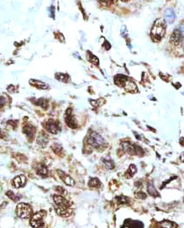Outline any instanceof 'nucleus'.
I'll list each match as a JSON object with an SVG mask.
<instances>
[{
  "label": "nucleus",
  "instance_id": "1",
  "mask_svg": "<svg viewBox=\"0 0 184 228\" xmlns=\"http://www.w3.org/2000/svg\"><path fill=\"white\" fill-rule=\"evenodd\" d=\"M53 200H54L55 204L57 205L56 212L58 214L63 217H67L70 215V210H69L70 203L68 200H66L63 196H59V195H54Z\"/></svg>",
  "mask_w": 184,
  "mask_h": 228
},
{
  "label": "nucleus",
  "instance_id": "2",
  "mask_svg": "<svg viewBox=\"0 0 184 228\" xmlns=\"http://www.w3.org/2000/svg\"><path fill=\"white\" fill-rule=\"evenodd\" d=\"M166 31V23L164 19H157L151 30V37L153 41H159L164 36Z\"/></svg>",
  "mask_w": 184,
  "mask_h": 228
},
{
  "label": "nucleus",
  "instance_id": "3",
  "mask_svg": "<svg viewBox=\"0 0 184 228\" xmlns=\"http://www.w3.org/2000/svg\"><path fill=\"white\" fill-rule=\"evenodd\" d=\"M86 142L96 149H101L105 147V141L100 135L96 132H91L88 134L86 137Z\"/></svg>",
  "mask_w": 184,
  "mask_h": 228
},
{
  "label": "nucleus",
  "instance_id": "4",
  "mask_svg": "<svg viewBox=\"0 0 184 228\" xmlns=\"http://www.w3.org/2000/svg\"><path fill=\"white\" fill-rule=\"evenodd\" d=\"M17 214L21 219H29L33 214V209L30 205L21 202L17 207Z\"/></svg>",
  "mask_w": 184,
  "mask_h": 228
},
{
  "label": "nucleus",
  "instance_id": "5",
  "mask_svg": "<svg viewBox=\"0 0 184 228\" xmlns=\"http://www.w3.org/2000/svg\"><path fill=\"white\" fill-rule=\"evenodd\" d=\"M121 146L125 152L131 155H140L142 154L141 153H143V150L140 147L135 144H132L129 141H122Z\"/></svg>",
  "mask_w": 184,
  "mask_h": 228
},
{
  "label": "nucleus",
  "instance_id": "6",
  "mask_svg": "<svg viewBox=\"0 0 184 228\" xmlns=\"http://www.w3.org/2000/svg\"><path fill=\"white\" fill-rule=\"evenodd\" d=\"M46 216V212L45 211H40L34 214L31 220H30V225L32 227L34 228H42L44 226V217Z\"/></svg>",
  "mask_w": 184,
  "mask_h": 228
},
{
  "label": "nucleus",
  "instance_id": "7",
  "mask_svg": "<svg viewBox=\"0 0 184 228\" xmlns=\"http://www.w3.org/2000/svg\"><path fill=\"white\" fill-rule=\"evenodd\" d=\"M44 127L48 132H50L52 134H58L61 130L59 123L53 119H50V120L46 121V123H44Z\"/></svg>",
  "mask_w": 184,
  "mask_h": 228
},
{
  "label": "nucleus",
  "instance_id": "8",
  "mask_svg": "<svg viewBox=\"0 0 184 228\" xmlns=\"http://www.w3.org/2000/svg\"><path fill=\"white\" fill-rule=\"evenodd\" d=\"M64 120H65V123H67V125L69 126V128H72V129L77 128V121L75 119V117H74V115L72 113V110L70 108H69L65 112Z\"/></svg>",
  "mask_w": 184,
  "mask_h": 228
},
{
  "label": "nucleus",
  "instance_id": "9",
  "mask_svg": "<svg viewBox=\"0 0 184 228\" xmlns=\"http://www.w3.org/2000/svg\"><path fill=\"white\" fill-rule=\"evenodd\" d=\"M182 32L181 30L176 29L173 31L172 35L170 36V42L171 44L174 46H178L180 45V43L182 42Z\"/></svg>",
  "mask_w": 184,
  "mask_h": 228
},
{
  "label": "nucleus",
  "instance_id": "10",
  "mask_svg": "<svg viewBox=\"0 0 184 228\" xmlns=\"http://www.w3.org/2000/svg\"><path fill=\"white\" fill-rule=\"evenodd\" d=\"M58 173L60 178L63 181V183L69 186H74L75 185V180L70 177L69 175H68L67 173H65L64 172L61 171V170H58Z\"/></svg>",
  "mask_w": 184,
  "mask_h": 228
},
{
  "label": "nucleus",
  "instance_id": "11",
  "mask_svg": "<svg viewBox=\"0 0 184 228\" xmlns=\"http://www.w3.org/2000/svg\"><path fill=\"white\" fill-rule=\"evenodd\" d=\"M35 131H36V129H35V126H33L32 124H26L23 127V132L27 135V136H28V138H29L30 141H32V140L34 139L35 135Z\"/></svg>",
  "mask_w": 184,
  "mask_h": 228
},
{
  "label": "nucleus",
  "instance_id": "12",
  "mask_svg": "<svg viewBox=\"0 0 184 228\" xmlns=\"http://www.w3.org/2000/svg\"><path fill=\"white\" fill-rule=\"evenodd\" d=\"M26 182H27V178L24 175H19L17 176L13 181H12V184L15 186L16 188H21L23 187L25 184H26Z\"/></svg>",
  "mask_w": 184,
  "mask_h": 228
},
{
  "label": "nucleus",
  "instance_id": "13",
  "mask_svg": "<svg viewBox=\"0 0 184 228\" xmlns=\"http://www.w3.org/2000/svg\"><path fill=\"white\" fill-rule=\"evenodd\" d=\"M164 17H165V20L168 23H172L176 18V14H175L174 10L171 8L167 9L164 12Z\"/></svg>",
  "mask_w": 184,
  "mask_h": 228
},
{
  "label": "nucleus",
  "instance_id": "14",
  "mask_svg": "<svg viewBox=\"0 0 184 228\" xmlns=\"http://www.w3.org/2000/svg\"><path fill=\"white\" fill-rule=\"evenodd\" d=\"M29 83L32 85V86H34L36 88H38V89H47V88H49V86L45 83V82H41V81H38V80H33V79H31L30 81H29Z\"/></svg>",
  "mask_w": 184,
  "mask_h": 228
},
{
  "label": "nucleus",
  "instance_id": "15",
  "mask_svg": "<svg viewBox=\"0 0 184 228\" xmlns=\"http://www.w3.org/2000/svg\"><path fill=\"white\" fill-rule=\"evenodd\" d=\"M35 171L37 172L38 175L41 176V177H46L48 175V170L46 168V166L43 164H39L36 167H35Z\"/></svg>",
  "mask_w": 184,
  "mask_h": 228
},
{
  "label": "nucleus",
  "instance_id": "16",
  "mask_svg": "<svg viewBox=\"0 0 184 228\" xmlns=\"http://www.w3.org/2000/svg\"><path fill=\"white\" fill-rule=\"evenodd\" d=\"M123 88H125L126 91H128V92H131V93H134V92L137 91V87H136L135 83L134 82H132V81H130L129 79L127 80L126 83H125V85H124Z\"/></svg>",
  "mask_w": 184,
  "mask_h": 228
},
{
  "label": "nucleus",
  "instance_id": "17",
  "mask_svg": "<svg viewBox=\"0 0 184 228\" xmlns=\"http://www.w3.org/2000/svg\"><path fill=\"white\" fill-rule=\"evenodd\" d=\"M128 79V78L127 76H122V75H118V76H115V83L118 87L123 88Z\"/></svg>",
  "mask_w": 184,
  "mask_h": 228
},
{
  "label": "nucleus",
  "instance_id": "18",
  "mask_svg": "<svg viewBox=\"0 0 184 228\" xmlns=\"http://www.w3.org/2000/svg\"><path fill=\"white\" fill-rule=\"evenodd\" d=\"M37 141L42 147H46L47 142H48V137H47V135L45 133H41L40 135H39V137H38Z\"/></svg>",
  "mask_w": 184,
  "mask_h": 228
},
{
  "label": "nucleus",
  "instance_id": "19",
  "mask_svg": "<svg viewBox=\"0 0 184 228\" xmlns=\"http://www.w3.org/2000/svg\"><path fill=\"white\" fill-rule=\"evenodd\" d=\"M102 162L104 163V165L105 166L106 168L108 169H113L114 166H115V164L113 162V160L111 159H110L109 157H106V158H102Z\"/></svg>",
  "mask_w": 184,
  "mask_h": 228
},
{
  "label": "nucleus",
  "instance_id": "20",
  "mask_svg": "<svg viewBox=\"0 0 184 228\" xmlns=\"http://www.w3.org/2000/svg\"><path fill=\"white\" fill-rule=\"evenodd\" d=\"M56 79L63 82H68L69 81V76L67 74H63V73H57L55 75Z\"/></svg>",
  "mask_w": 184,
  "mask_h": 228
},
{
  "label": "nucleus",
  "instance_id": "21",
  "mask_svg": "<svg viewBox=\"0 0 184 228\" xmlns=\"http://www.w3.org/2000/svg\"><path fill=\"white\" fill-rule=\"evenodd\" d=\"M136 172H137V169H136L135 166H134V165H130L129 167H128V171L126 172L125 176H126L127 178H132L133 176L136 173Z\"/></svg>",
  "mask_w": 184,
  "mask_h": 228
},
{
  "label": "nucleus",
  "instance_id": "22",
  "mask_svg": "<svg viewBox=\"0 0 184 228\" xmlns=\"http://www.w3.org/2000/svg\"><path fill=\"white\" fill-rule=\"evenodd\" d=\"M147 192L151 196H158V193L156 190L155 187H154V185H153L152 183H149L147 184Z\"/></svg>",
  "mask_w": 184,
  "mask_h": 228
},
{
  "label": "nucleus",
  "instance_id": "23",
  "mask_svg": "<svg viewBox=\"0 0 184 228\" xmlns=\"http://www.w3.org/2000/svg\"><path fill=\"white\" fill-rule=\"evenodd\" d=\"M100 185H101V183L99 181V179L96 178H91L88 182V186L91 188H98Z\"/></svg>",
  "mask_w": 184,
  "mask_h": 228
},
{
  "label": "nucleus",
  "instance_id": "24",
  "mask_svg": "<svg viewBox=\"0 0 184 228\" xmlns=\"http://www.w3.org/2000/svg\"><path fill=\"white\" fill-rule=\"evenodd\" d=\"M6 196L10 199H11L12 201H14V202H17V201H19L20 198H21V196H20V195L14 193L13 191H11V190L6 192Z\"/></svg>",
  "mask_w": 184,
  "mask_h": 228
},
{
  "label": "nucleus",
  "instance_id": "25",
  "mask_svg": "<svg viewBox=\"0 0 184 228\" xmlns=\"http://www.w3.org/2000/svg\"><path fill=\"white\" fill-rule=\"evenodd\" d=\"M36 104H37L38 105H40V106H41L42 108L46 109V108H47V106H48V100L42 98V99H38V100L36 101Z\"/></svg>",
  "mask_w": 184,
  "mask_h": 228
},
{
  "label": "nucleus",
  "instance_id": "26",
  "mask_svg": "<svg viewBox=\"0 0 184 228\" xmlns=\"http://www.w3.org/2000/svg\"><path fill=\"white\" fill-rule=\"evenodd\" d=\"M128 227L129 228H143V224L140 221L134 220L128 224Z\"/></svg>",
  "mask_w": 184,
  "mask_h": 228
},
{
  "label": "nucleus",
  "instance_id": "27",
  "mask_svg": "<svg viewBox=\"0 0 184 228\" xmlns=\"http://www.w3.org/2000/svg\"><path fill=\"white\" fill-rule=\"evenodd\" d=\"M52 150L56 153V154H58L63 151V147H62V146H61L60 144H58V143H55V144H53V145L52 146Z\"/></svg>",
  "mask_w": 184,
  "mask_h": 228
},
{
  "label": "nucleus",
  "instance_id": "28",
  "mask_svg": "<svg viewBox=\"0 0 184 228\" xmlns=\"http://www.w3.org/2000/svg\"><path fill=\"white\" fill-rule=\"evenodd\" d=\"M89 53V55H88V60L91 62V63H92L93 65H98V59L97 57H95L94 55H92V54H91L90 53Z\"/></svg>",
  "mask_w": 184,
  "mask_h": 228
},
{
  "label": "nucleus",
  "instance_id": "29",
  "mask_svg": "<svg viewBox=\"0 0 184 228\" xmlns=\"http://www.w3.org/2000/svg\"><path fill=\"white\" fill-rule=\"evenodd\" d=\"M116 200L117 201V202H119V203H127V202H128V200L129 199L126 197V196H116Z\"/></svg>",
  "mask_w": 184,
  "mask_h": 228
},
{
  "label": "nucleus",
  "instance_id": "30",
  "mask_svg": "<svg viewBox=\"0 0 184 228\" xmlns=\"http://www.w3.org/2000/svg\"><path fill=\"white\" fill-rule=\"evenodd\" d=\"M115 0H98V2L104 6H110L114 3Z\"/></svg>",
  "mask_w": 184,
  "mask_h": 228
},
{
  "label": "nucleus",
  "instance_id": "31",
  "mask_svg": "<svg viewBox=\"0 0 184 228\" xmlns=\"http://www.w3.org/2000/svg\"><path fill=\"white\" fill-rule=\"evenodd\" d=\"M6 104V99L5 97L0 96V108H2Z\"/></svg>",
  "mask_w": 184,
  "mask_h": 228
},
{
  "label": "nucleus",
  "instance_id": "32",
  "mask_svg": "<svg viewBox=\"0 0 184 228\" xmlns=\"http://www.w3.org/2000/svg\"><path fill=\"white\" fill-rule=\"evenodd\" d=\"M137 196L141 199H145L146 197V195L145 193H143V192H138V193H137Z\"/></svg>",
  "mask_w": 184,
  "mask_h": 228
},
{
  "label": "nucleus",
  "instance_id": "33",
  "mask_svg": "<svg viewBox=\"0 0 184 228\" xmlns=\"http://www.w3.org/2000/svg\"><path fill=\"white\" fill-rule=\"evenodd\" d=\"M180 143H181L182 146H184V138H181V140H180Z\"/></svg>",
  "mask_w": 184,
  "mask_h": 228
},
{
  "label": "nucleus",
  "instance_id": "34",
  "mask_svg": "<svg viewBox=\"0 0 184 228\" xmlns=\"http://www.w3.org/2000/svg\"><path fill=\"white\" fill-rule=\"evenodd\" d=\"M122 1H128V0H122Z\"/></svg>",
  "mask_w": 184,
  "mask_h": 228
}]
</instances>
